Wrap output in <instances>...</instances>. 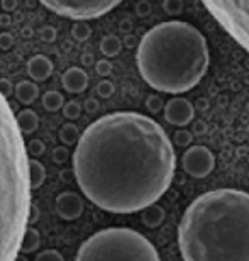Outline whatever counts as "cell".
<instances>
[{"label": "cell", "mask_w": 249, "mask_h": 261, "mask_svg": "<svg viewBox=\"0 0 249 261\" xmlns=\"http://www.w3.org/2000/svg\"><path fill=\"white\" fill-rule=\"evenodd\" d=\"M175 168L168 134L137 112H114L93 121L73 151V173L83 195L112 214L154 205L170 189Z\"/></svg>", "instance_id": "obj_1"}, {"label": "cell", "mask_w": 249, "mask_h": 261, "mask_svg": "<svg viewBox=\"0 0 249 261\" xmlns=\"http://www.w3.org/2000/svg\"><path fill=\"white\" fill-rule=\"evenodd\" d=\"M185 261H249V194L210 190L186 207L178 226Z\"/></svg>", "instance_id": "obj_2"}, {"label": "cell", "mask_w": 249, "mask_h": 261, "mask_svg": "<svg viewBox=\"0 0 249 261\" xmlns=\"http://www.w3.org/2000/svg\"><path fill=\"white\" fill-rule=\"evenodd\" d=\"M136 63L143 80L154 90L185 93L209 70V46L195 25L168 20L154 25L139 41Z\"/></svg>", "instance_id": "obj_3"}, {"label": "cell", "mask_w": 249, "mask_h": 261, "mask_svg": "<svg viewBox=\"0 0 249 261\" xmlns=\"http://www.w3.org/2000/svg\"><path fill=\"white\" fill-rule=\"evenodd\" d=\"M29 153L10 103L0 93V261L22 251L31 212Z\"/></svg>", "instance_id": "obj_4"}, {"label": "cell", "mask_w": 249, "mask_h": 261, "mask_svg": "<svg viewBox=\"0 0 249 261\" xmlns=\"http://www.w3.org/2000/svg\"><path fill=\"white\" fill-rule=\"evenodd\" d=\"M75 261H161L156 248L141 232L129 227H108L81 244Z\"/></svg>", "instance_id": "obj_5"}, {"label": "cell", "mask_w": 249, "mask_h": 261, "mask_svg": "<svg viewBox=\"0 0 249 261\" xmlns=\"http://www.w3.org/2000/svg\"><path fill=\"white\" fill-rule=\"evenodd\" d=\"M219 25L249 53V0H202Z\"/></svg>", "instance_id": "obj_6"}, {"label": "cell", "mask_w": 249, "mask_h": 261, "mask_svg": "<svg viewBox=\"0 0 249 261\" xmlns=\"http://www.w3.org/2000/svg\"><path fill=\"white\" fill-rule=\"evenodd\" d=\"M39 2L61 17L73 20H92L110 12L122 0H39Z\"/></svg>", "instance_id": "obj_7"}, {"label": "cell", "mask_w": 249, "mask_h": 261, "mask_svg": "<svg viewBox=\"0 0 249 261\" xmlns=\"http://www.w3.org/2000/svg\"><path fill=\"white\" fill-rule=\"evenodd\" d=\"M183 170L193 178H205L215 168V158L205 146H191L185 151L181 160Z\"/></svg>", "instance_id": "obj_8"}, {"label": "cell", "mask_w": 249, "mask_h": 261, "mask_svg": "<svg viewBox=\"0 0 249 261\" xmlns=\"http://www.w3.org/2000/svg\"><path fill=\"white\" fill-rule=\"evenodd\" d=\"M164 117L173 126H186L193 119V107L185 98H173L166 103Z\"/></svg>", "instance_id": "obj_9"}, {"label": "cell", "mask_w": 249, "mask_h": 261, "mask_svg": "<svg viewBox=\"0 0 249 261\" xmlns=\"http://www.w3.org/2000/svg\"><path fill=\"white\" fill-rule=\"evenodd\" d=\"M56 211H58L60 217L66 219V221H73V219L80 217L83 212V202L80 195L75 194V192H65V194L58 195Z\"/></svg>", "instance_id": "obj_10"}, {"label": "cell", "mask_w": 249, "mask_h": 261, "mask_svg": "<svg viewBox=\"0 0 249 261\" xmlns=\"http://www.w3.org/2000/svg\"><path fill=\"white\" fill-rule=\"evenodd\" d=\"M27 73L33 78V82H44L53 73V63L48 56L36 55L27 61Z\"/></svg>", "instance_id": "obj_11"}, {"label": "cell", "mask_w": 249, "mask_h": 261, "mask_svg": "<svg viewBox=\"0 0 249 261\" xmlns=\"http://www.w3.org/2000/svg\"><path fill=\"white\" fill-rule=\"evenodd\" d=\"M61 83H63L65 90L70 93H81L88 85V76L81 68H68L63 75H61Z\"/></svg>", "instance_id": "obj_12"}, {"label": "cell", "mask_w": 249, "mask_h": 261, "mask_svg": "<svg viewBox=\"0 0 249 261\" xmlns=\"http://www.w3.org/2000/svg\"><path fill=\"white\" fill-rule=\"evenodd\" d=\"M15 98L20 102V103H25V106H29V103H33L36 98L39 95V88L36 85L34 82H29V80H24L15 85Z\"/></svg>", "instance_id": "obj_13"}, {"label": "cell", "mask_w": 249, "mask_h": 261, "mask_svg": "<svg viewBox=\"0 0 249 261\" xmlns=\"http://www.w3.org/2000/svg\"><path fill=\"white\" fill-rule=\"evenodd\" d=\"M15 119H17L19 129L22 130V134H31L38 129V124H39L38 114H36L34 111H31V109H24V111H20L17 116H15Z\"/></svg>", "instance_id": "obj_14"}, {"label": "cell", "mask_w": 249, "mask_h": 261, "mask_svg": "<svg viewBox=\"0 0 249 261\" xmlns=\"http://www.w3.org/2000/svg\"><path fill=\"white\" fill-rule=\"evenodd\" d=\"M29 178H31V187H41L46 178L44 166L36 158H29Z\"/></svg>", "instance_id": "obj_15"}, {"label": "cell", "mask_w": 249, "mask_h": 261, "mask_svg": "<svg viewBox=\"0 0 249 261\" xmlns=\"http://www.w3.org/2000/svg\"><path fill=\"white\" fill-rule=\"evenodd\" d=\"M43 106L46 111H51V112L60 111L61 107H65V98L60 92L49 90L43 95Z\"/></svg>", "instance_id": "obj_16"}, {"label": "cell", "mask_w": 249, "mask_h": 261, "mask_svg": "<svg viewBox=\"0 0 249 261\" xmlns=\"http://www.w3.org/2000/svg\"><path fill=\"white\" fill-rule=\"evenodd\" d=\"M38 244H39V234L36 232L33 227H27L25 236H24V241H22V251L24 253H33L38 249Z\"/></svg>", "instance_id": "obj_17"}, {"label": "cell", "mask_w": 249, "mask_h": 261, "mask_svg": "<svg viewBox=\"0 0 249 261\" xmlns=\"http://www.w3.org/2000/svg\"><path fill=\"white\" fill-rule=\"evenodd\" d=\"M60 139L63 141L65 144H75L78 143L80 136H78V129H76L73 124H65L60 130Z\"/></svg>", "instance_id": "obj_18"}, {"label": "cell", "mask_w": 249, "mask_h": 261, "mask_svg": "<svg viewBox=\"0 0 249 261\" xmlns=\"http://www.w3.org/2000/svg\"><path fill=\"white\" fill-rule=\"evenodd\" d=\"M71 34H73V38L76 41H85L88 39V36L92 34V29L87 20H76L73 24V28H71Z\"/></svg>", "instance_id": "obj_19"}, {"label": "cell", "mask_w": 249, "mask_h": 261, "mask_svg": "<svg viewBox=\"0 0 249 261\" xmlns=\"http://www.w3.org/2000/svg\"><path fill=\"white\" fill-rule=\"evenodd\" d=\"M100 48H102V51L107 56H114V55L119 53V48H121V44H119V41L114 38V36H108V38H105V39L102 41Z\"/></svg>", "instance_id": "obj_20"}, {"label": "cell", "mask_w": 249, "mask_h": 261, "mask_svg": "<svg viewBox=\"0 0 249 261\" xmlns=\"http://www.w3.org/2000/svg\"><path fill=\"white\" fill-rule=\"evenodd\" d=\"M34 261H65V258L56 249H46V251H41Z\"/></svg>", "instance_id": "obj_21"}, {"label": "cell", "mask_w": 249, "mask_h": 261, "mask_svg": "<svg viewBox=\"0 0 249 261\" xmlns=\"http://www.w3.org/2000/svg\"><path fill=\"white\" fill-rule=\"evenodd\" d=\"M63 114H65L66 119H76L80 116V106L75 100L66 102L65 107H63Z\"/></svg>", "instance_id": "obj_22"}, {"label": "cell", "mask_w": 249, "mask_h": 261, "mask_svg": "<svg viewBox=\"0 0 249 261\" xmlns=\"http://www.w3.org/2000/svg\"><path fill=\"white\" fill-rule=\"evenodd\" d=\"M39 38L44 41V43H54L56 41V29L53 25H44L43 29L39 31Z\"/></svg>", "instance_id": "obj_23"}, {"label": "cell", "mask_w": 249, "mask_h": 261, "mask_svg": "<svg viewBox=\"0 0 249 261\" xmlns=\"http://www.w3.org/2000/svg\"><path fill=\"white\" fill-rule=\"evenodd\" d=\"M27 153L31 154V156H39V154H43L44 153V144L41 143L39 139H33L31 143L27 144Z\"/></svg>", "instance_id": "obj_24"}, {"label": "cell", "mask_w": 249, "mask_h": 261, "mask_svg": "<svg viewBox=\"0 0 249 261\" xmlns=\"http://www.w3.org/2000/svg\"><path fill=\"white\" fill-rule=\"evenodd\" d=\"M15 90V87L12 85V82L9 80V78H0V93L7 98V95H10Z\"/></svg>", "instance_id": "obj_25"}, {"label": "cell", "mask_w": 249, "mask_h": 261, "mask_svg": "<svg viewBox=\"0 0 249 261\" xmlns=\"http://www.w3.org/2000/svg\"><path fill=\"white\" fill-rule=\"evenodd\" d=\"M12 44H14L12 34H9V33H2V34H0V49L7 51V49L12 48Z\"/></svg>", "instance_id": "obj_26"}, {"label": "cell", "mask_w": 249, "mask_h": 261, "mask_svg": "<svg viewBox=\"0 0 249 261\" xmlns=\"http://www.w3.org/2000/svg\"><path fill=\"white\" fill-rule=\"evenodd\" d=\"M53 158H54L56 163H63V161L66 160V148H65V146H60V148L54 149Z\"/></svg>", "instance_id": "obj_27"}, {"label": "cell", "mask_w": 249, "mask_h": 261, "mask_svg": "<svg viewBox=\"0 0 249 261\" xmlns=\"http://www.w3.org/2000/svg\"><path fill=\"white\" fill-rule=\"evenodd\" d=\"M0 5H2V9L9 14V12H12V10L17 9V0H2Z\"/></svg>", "instance_id": "obj_28"}, {"label": "cell", "mask_w": 249, "mask_h": 261, "mask_svg": "<svg viewBox=\"0 0 249 261\" xmlns=\"http://www.w3.org/2000/svg\"><path fill=\"white\" fill-rule=\"evenodd\" d=\"M98 93H100L102 97H108L112 93V85L108 82H103L98 85Z\"/></svg>", "instance_id": "obj_29"}, {"label": "cell", "mask_w": 249, "mask_h": 261, "mask_svg": "<svg viewBox=\"0 0 249 261\" xmlns=\"http://www.w3.org/2000/svg\"><path fill=\"white\" fill-rule=\"evenodd\" d=\"M97 71L100 73V75H107V73L110 71V63H108V61H98Z\"/></svg>", "instance_id": "obj_30"}, {"label": "cell", "mask_w": 249, "mask_h": 261, "mask_svg": "<svg viewBox=\"0 0 249 261\" xmlns=\"http://www.w3.org/2000/svg\"><path fill=\"white\" fill-rule=\"evenodd\" d=\"M10 22H12V19H10V15L5 12L0 15V25H4V28H7V25H10Z\"/></svg>", "instance_id": "obj_31"}, {"label": "cell", "mask_w": 249, "mask_h": 261, "mask_svg": "<svg viewBox=\"0 0 249 261\" xmlns=\"http://www.w3.org/2000/svg\"><path fill=\"white\" fill-rule=\"evenodd\" d=\"M81 63L83 65H90L92 63V56L90 55H83L81 56Z\"/></svg>", "instance_id": "obj_32"}, {"label": "cell", "mask_w": 249, "mask_h": 261, "mask_svg": "<svg viewBox=\"0 0 249 261\" xmlns=\"http://www.w3.org/2000/svg\"><path fill=\"white\" fill-rule=\"evenodd\" d=\"M87 109H88V111H95V109H97V103L93 102V100H88V102H87Z\"/></svg>", "instance_id": "obj_33"}, {"label": "cell", "mask_w": 249, "mask_h": 261, "mask_svg": "<svg viewBox=\"0 0 249 261\" xmlns=\"http://www.w3.org/2000/svg\"><path fill=\"white\" fill-rule=\"evenodd\" d=\"M24 34H25V38H31V34H33V31H31L29 28H25V29H24Z\"/></svg>", "instance_id": "obj_34"}]
</instances>
